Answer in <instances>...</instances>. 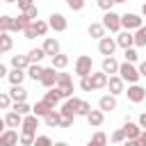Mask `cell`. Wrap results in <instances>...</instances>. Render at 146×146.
<instances>
[{
    "instance_id": "obj_14",
    "label": "cell",
    "mask_w": 146,
    "mask_h": 146,
    "mask_svg": "<svg viewBox=\"0 0 146 146\" xmlns=\"http://www.w3.org/2000/svg\"><path fill=\"white\" fill-rule=\"evenodd\" d=\"M16 144H18V132L11 130V128H7L0 135V146H16Z\"/></svg>"
},
{
    "instance_id": "obj_22",
    "label": "cell",
    "mask_w": 146,
    "mask_h": 146,
    "mask_svg": "<svg viewBox=\"0 0 146 146\" xmlns=\"http://www.w3.org/2000/svg\"><path fill=\"white\" fill-rule=\"evenodd\" d=\"M103 121H105V114H103L100 110H91V112L87 114V123H89V125H94V128L103 125Z\"/></svg>"
},
{
    "instance_id": "obj_49",
    "label": "cell",
    "mask_w": 146,
    "mask_h": 146,
    "mask_svg": "<svg viewBox=\"0 0 146 146\" xmlns=\"http://www.w3.org/2000/svg\"><path fill=\"white\" fill-rule=\"evenodd\" d=\"M16 2H18V9L21 11H25V9H30L34 5V0H16Z\"/></svg>"
},
{
    "instance_id": "obj_16",
    "label": "cell",
    "mask_w": 146,
    "mask_h": 146,
    "mask_svg": "<svg viewBox=\"0 0 146 146\" xmlns=\"http://www.w3.org/2000/svg\"><path fill=\"white\" fill-rule=\"evenodd\" d=\"M121 130H123L125 139H139V135H141V128H139L137 123H132V121H125V125H123Z\"/></svg>"
},
{
    "instance_id": "obj_21",
    "label": "cell",
    "mask_w": 146,
    "mask_h": 146,
    "mask_svg": "<svg viewBox=\"0 0 146 146\" xmlns=\"http://www.w3.org/2000/svg\"><path fill=\"white\" fill-rule=\"evenodd\" d=\"M50 110H55V107H50L46 100H36V103L32 105V114H34V116H41V119H43Z\"/></svg>"
},
{
    "instance_id": "obj_56",
    "label": "cell",
    "mask_w": 146,
    "mask_h": 146,
    "mask_svg": "<svg viewBox=\"0 0 146 146\" xmlns=\"http://www.w3.org/2000/svg\"><path fill=\"white\" fill-rule=\"evenodd\" d=\"M5 132V119H0V135Z\"/></svg>"
},
{
    "instance_id": "obj_52",
    "label": "cell",
    "mask_w": 146,
    "mask_h": 146,
    "mask_svg": "<svg viewBox=\"0 0 146 146\" xmlns=\"http://www.w3.org/2000/svg\"><path fill=\"white\" fill-rule=\"evenodd\" d=\"M123 146H144V144H141L139 139H125V141H123Z\"/></svg>"
},
{
    "instance_id": "obj_34",
    "label": "cell",
    "mask_w": 146,
    "mask_h": 146,
    "mask_svg": "<svg viewBox=\"0 0 146 146\" xmlns=\"http://www.w3.org/2000/svg\"><path fill=\"white\" fill-rule=\"evenodd\" d=\"M11 112H16V114H21V116H27V114H32V107H30L27 103H14V105H11Z\"/></svg>"
},
{
    "instance_id": "obj_50",
    "label": "cell",
    "mask_w": 146,
    "mask_h": 146,
    "mask_svg": "<svg viewBox=\"0 0 146 146\" xmlns=\"http://www.w3.org/2000/svg\"><path fill=\"white\" fill-rule=\"evenodd\" d=\"M23 34H25V39H36V32L32 30V25H30V27H27V30H25Z\"/></svg>"
},
{
    "instance_id": "obj_46",
    "label": "cell",
    "mask_w": 146,
    "mask_h": 146,
    "mask_svg": "<svg viewBox=\"0 0 146 146\" xmlns=\"http://www.w3.org/2000/svg\"><path fill=\"white\" fill-rule=\"evenodd\" d=\"M80 89H82V91H94V87H91V80H89V75H87V78H80Z\"/></svg>"
},
{
    "instance_id": "obj_31",
    "label": "cell",
    "mask_w": 146,
    "mask_h": 146,
    "mask_svg": "<svg viewBox=\"0 0 146 146\" xmlns=\"http://www.w3.org/2000/svg\"><path fill=\"white\" fill-rule=\"evenodd\" d=\"M66 66H68V55H62V52H59V55L52 57V68H55V71H62V68H66Z\"/></svg>"
},
{
    "instance_id": "obj_24",
    "label": "cell",
    "mask_w": 146,
    "mask_h": 146,
    "mask_svg": "<svg viewBox=\"0 0 146 146\" xmlns=\"http://www.w3.org/2000/svg\"><path fill=\"white\" fill-rule=\"evenodd\" d=\"M87 32H89V36H91V39H98V41L105 36V27H103V23H91Z\"/></svg>"
},
{
    "instance_id": "obj_48",
    "label": "cell",
    "mask_w": 146,
    "mask_h": 146,
    "mask_svg": "<svg viewBox=\"0 0 146 146\" xmlns=\"http://www.w3.org/2000/svg\"><path fill=\"white\" fill-rule=\"evenodd\" d=\"M98 7H100L103 11H112V7H114V0H98Z\"/></svg>"
},
{
    "instance_id": "obj_58",
    "label": "cell",
    "mask_w": 146,
    "mask_h": 146,
    "mask_svg": "<svg viewBox=\"0 0 146 146\" xmlns=\"http://www.w3.org/2000/svg\"><path fill=\"white\" fill-rule=\"evenodd\" d=\"M141 14H144V16H146V2H144V5H141Z\"/></svg>"
},
{
    "instance_id": "obj_51",
    "label": "cell",
    "mask_w": 146,
    "mask_h": 146,
    "mask_svg": "<svg viewBox=\"0 0 146 146\" xmlns=\"http://www.w3.org/2000/svg\"><path fill=\"white\" fill-rule=\"evenodd\" d=\"M137 125H139L141 130H146V112H144V114H139V121H137Z\"/></svg>"
},
{
    "instance_id": "obj_9",
    "label": "cell",
    "mask_w": 146,
    "mask_h": 146,
    "mask_svg": "<svg viewBox=\"0 0 146 146\" xmlns=\"http://www.w3.org/2000/svg\"><path fill=\"white\" fill-rule=\"evenodd\" d=\"M36 128H39V116H34V114H27V116H23V123H21V132H30V135H36Z\"/></svg>"
},
{
    "instance_id": "obj_39",
    "label": "cell",
    "mask_w": 146,
    "mask_h": 146,
    "mask_svg": "<svg viewBox=\"0 0 146 146\" xmlns=\"http://www.w3.org/2000/svg\"><path fill=\"white\" fill-rule=\"evenodd\" d=\"M55 141L48 137V135H39V137H34V144L32 146H52Z\"/></svg>"
},
{
    "instance_id": "obj_43",
    "label": "cell",
    "mask_w": 146,
    "mask_h": 146,
    "mask_svg": "<svg viewBox=\"0 0 146 146\" xmlns=\"http://www.w3.org/2000/svg\"><path fill=\"white\" fill-rule=\"evenodd\" d=\"M66 7L73 9V11H80L84 7V0H66Z\"/></svg>"
},
{
    "instance_id": "obj_54",
    "label": "cell",
    "mask_w": 146,
    "mask_h": 146,
    "mask_svg": "<svg viewBox=\"0 0 146 146\" xmlns=\"http://www.w3.org/2000/svg\"><path fill=\"white\" fill-rule=\"evenodd\" d=\"M7 73H9V71H7V66H5V64H2V62H0V78H5V75H7Z\"/></svg>"
},
{
    "instance_id": "obj_25",
    "label": "cell",
    "mask_w": 146,
    "mask_h": 146,
    "mask_svg": "<svg viewBox=\"0 0 146 146\" xmlns=\"http://www.w3.org/2000/svg\"><path fill=\"white\" fill-rule=\"evenodd\" d=\"M25 75H30V78L36 82V80H41V75H43V66H41V64H30V66L25 68Z\"/></svg>"
},
{
    "instance_id": "obj_63",
    "label": "cell",
    "mask_w": 146,
    "mask_h": 146,
    "mask_svg": "<svg viewBox=\"0 0 146 146\" xmlns=\"http://www.w3.org/2000/svg\"><path fill=\"white\" fill-rule=\"evenodd\" d=\"M0 55H2V50H0Z\"/></svg>"
},
{
    "instance_id": "obj_44",
    "label": "cell",
    "mask_w": 146,
    "mask_h": 146,
    "mask_svg": "<svg viewBox=\"0 0 146 146\" xmlns=\"http://www.w3.org/2000/svg\"><path fill=\"white\" fill-rule=\"evenodd\" d=\"M91 141H96V144H100V146H105V144H107V135L98 130V132H96V135L91 137Z\"/></svg>"
},
{
    "instance_id": "obj_23",
    "label": "cell",
    "mask_w": 146,
    "mask_h": 146,
    "mask_svg": "<svg viewBox=\"0 0 146 146\" xmlns=\"http://www.w3.org/2000/svg\"><path fill=\"white\" fill-rule=\"evenodd\" d=\"M21 123H23V116H21V114H16V112H11V110H9V114H7V116H5V125H7V128H11V130H14V128H21Z\"/></svg>"
},
{
    "instance_id": "obj_5",
    "label": "cell",
    "mask_w": 146,
    "mask_h": 146,
    "mask_svg": "<svg viewBox=\"0 0 146 146\" xmlns=\"http://www.w3.org/2000/svg\"><path fill=\"white\" fill-rule=\"evenodd\" d=\"M103 27L110 30V32H119L121 30V16L116 11H105L103 16Z\"/></svg>"
},
{
    "instance_id": "obj_40",
    "label": "cell",
    "mask_w": 146,
    "mask_h": 146,
    "mask_svg": "<svg viewBox=\"0 0 146 146\" xmlns=\"http://www.w3.org/2000/svg\"><path fill=\"white\" fill-rule=\"evenodd\" d=\"M89 112H91V105H89L87 100H80V105H78V110H75V114H78V116H87Z\"/></svg>"
},
{
    "instance_id": "obj_2",
    "label": "cell",
    "mask_w": 146,
    "mask_h": 146,
    "mask_svg": "<svg viewBox=\"0 0 146 146\" xmlns=\"http://www.w3.org/2000/svg\"><path fill=\"white\" fill-rule=\"evenodd\" d=\"M55 89L59 91L62 98H71V96H73V80H71V75H68V73H57V84H55Z\"/></svg>"
},
{
    "instance_id": "obj_13",
    "label": "cell",
    "mask_w": 146,
    "mask_h": 146,
    "mask_svg": "<svg viewBox=\"0 0 146 146\" xmlns=\"http://www.w3.org/2000/svg\"><path fill=\"white\" fill-rule=\"evenodd\" d=\"M7 94H9V98H11L14 103H25V100H27V89H25L23 84H18V87H11Z\"/></svg>"
},
{
    "instance_id": "obj_28",
    "label": "cell",
    "mask_w": 146,
    "mask_h": 146,
    "mask_svg": "<svg viewBox=\"0 0 146 146\" xmlns=\"http://www.w3.org/2000/svg\"><path fill=\"white\" fill-rule=\"evenodd\" d=\"M43 121H46L48 128H59V112H57V110H50V112L43 116Z\"/></svg>"
},
{
    "instance_id": "obj_55",
    "label": "cell",
    "mask_w": 146,
    "mask_h": 146,
    "mask_svg": "<svg viewBox=\"0 0 146 146\" xmlns=\"http://www.w3.org/2000/svg\"><path fill=\"white\" fill-rule=\"evenodd\" d=\"M139 141L146 146V130H141V135H139Z\"/></svg>"
},
{
    "instance_id": "obj_53",
    "label": "cell",
    "mask_w": 146,
    "mask_h": 146,
    "mask_svg": "<svg viewBox=\"0 0 146 146\" xmlns=\"http://www.w3.org/2000/svg\"><path fill=\"white\" fill-rule=\"evenodd\" d=\"M137 71H139V75H141V78H146V59L139 64V68H137Z\"/></svg>"
},
{
    "instance_id": "obj_7",
    "label": "cell",
    "mask_w": 146,
    "mask_h": 146,
    "mask_svg": "<svg viewBox=\"0 0 146 146\" xmlns=\"http://www.w3.org/2000/svg\"><path fill=\"white\" fill-rule=\"evenodd\" d=\"M114 50H116V41H114L112 36H103V39L98 41V52H100V55L112 57V55H114Z\"/></svg>"
},
{
    "instance_id": "obj_42",
    "label": "cell",
    "mask_w": 146,
    "mask_h": 146,
    "mask_svg": "<svg viewBox=\"0 0 146 146\" xmlns=\"http://www.w3.org/2000/svg\"><path fill=\"white\" fill-rule=\"evenodd\" d=\"M0 110H11V98H9V94H0Z\"/></svg>"
},
{
    "instance_id": "obj_12",
    "label": "cell",
    "mask_w": 146,
    "mask_h": 146,
    "mask_svg": "<svg viewBox=\"0 0 146 146\" xmlns=\"http://www.w3.org/2000/svg\"><path fill=\"white\" fill-rule=\"evenodd\" d=\"M98 110L105 114V112H112V110H116V96H112V94H107V96H100V100H98Z\"/></svg>"
},
{
    "instance_id": "obj_60",
    "label": "cell",
    "mask_w": 146,
    "mask_h": 146,
    "mask_svg": "<svg viewBox=\"0 0 146 146\" xmlns=\"http://www.w3.org/2000/svg\"><path fill=\"white\" fill-rule=\"evenodd\" d=\"M116 2H128V0H114V5H116Z\"/></svg>"
},
{
    "instance_id": "obj_59",
    "label": "cell",
    "mask_w": 146,
    "mask_h": 146,
    "mask_svg": "<svg viewBox=\"0 0 146 146\" xmlns=\"http://www.w3.org/2000/svg\"><path fill=\"white\" fill-rule=\"evenodd\" d=\"M87 146H100V144H96V141H89V144H87Z\"/></svg>"
},
{
    "instance_id": "obj_3",
    "label": "cell",
    "mask_w": 146,
    "mask_h": 146,
    "mask_svg": "<svg viewBox=\"0 0 146 146\" xmlns=\"http://www.w3.org/2000/svg\"><path fill=\"white\" fill-rule=\"evenodd\" d=\"M91 68H94V62H91L89 55H80V57L75 59V73H78L80 78L91 75Z\"/></svg>"
},
{
    "instance_id": "obj_6",
    "label": "cell",
    "mask_w": 146,
    "mask_h": 146,
    "mask_svg": "<svg viewBox=\"0 0 146 146\" xmlns=\"http://www.w3.org/2000/svg\"><path fill=\"white\" fill-rule=\"evenodd\" d=\"M48 27L55 30V32H64V30L68 27V21H66L64 14H50V18H48Z\"/></svg>"
},
{
    "instance_id": "obj_27",
    "label": "cell",
    "mask_w": 146,
    "mask_h": 146,
    "mask_svg": "<svg viewBox=\"0 0 146 146\" xmlns=\"http://www.w3.org/2000/svg\"><path fill=\"white\" fill-rule=\"evenodd\" d=\"M11 66H14V68H18V71H25V68L30 66L27 55H14V57H11Z\"/></svg>"
},
{
    "instance_id": "obj_18",
    "label": "cell",
    "mask_w": 146,
    "mask_h": 146,
    "mask_svg": "<svg viewBox=\"0 0 146 146\" xmlns=\"http://www.w3.org/2000/svg\"><path fill=\"white\" fill-rule=\"evenodd\" d=\"M89 80H91V87H94V91H96V89H103V87H107V75H105L103 71H98V73H94V71H91Z\"/></svg>"
},
{
    "instance_id": "obj_37",
    "label": "cell",
    "mask_w": 146,
    "mask_h": 146,
    "mask_svg": "<svg viewBox=\"0 0 146 146\" xmlns=\"http://www.w3.org/2000/svg\"><path fill=\"white\" fill-rule=\"evenodd\" d=\"M34 137H36V135L21 132V135H18V144H21V146H32V144H34Z\"/></svg>"
},
{
    "instance_id": "obj_26",
    "label": "cell",
    "mask_w": 146,
    "mask_h": 146,
    "mask_svg": "<svg viewBox=\"0 0 146 146\" xmlns=\"http://www.w3.org/2000/svg\"><path fill=\"white\" fill-rule=\"evenodd\" d=\"M7 78H9L11 87H18V84H23V80H25V71L14 68V71H9V73H7Z\"/></svg>"
},
{
    "instance_id": "obj_10",
    "label": "cell",
    "mask_w": 146,
    "mask_h": 146,
    "mask_svg": "<svg viewBox=\"0 0 146 146\" xmlns=\"http://www.w3.org/2000/svg\"><path fill=\"white\" fill-rule=\"evenodd\" d=\"M125 94H128V100H130V103H141V100L146 98V89L139 87V84H130Z\"/></svg>"
},
{
    "instance_id": "obj_15",
    "label": "cell",
    "mask_w": 146,
    "mask_h": 146,
    "mask_svg": "<svg viewBox=\"0 0 146 146\" xmlns=\"http://www.w3.org/2000/svg\"><path fill=\"white\" fill-rule=\"evenodd\" d=\"M43 52L48 55V57H55V55H59V41L57 39H52V36H48L46 41H43Z\"/></svg>"
},
{
    "instance_id": "obj_45",
    "label": "cell",
    "mask_w": 146,
    "mask_h": 146,
    "mask_svg": "<svg viewBox=\"0 0 146 146\" xmlns=\"http://www.w3.org/2000/svg\"><path fill=\"white\" fill-rule=\"evenodd\" d=\"M23 14H25L30 21H36V16H39V9H36V5H32V7H30V9H25Z\"/></svg>"
},
{
    "instance_id": "obj_57",
    "label": "cell",
    "mask_w": 146,
    "mask_h": 146,
    "mask_svg": "<svg viewBox=\"0 0 146 146\" xmlns=\"http://www.w3.org/2000/svg\"><path fill=\"white\" fill-rule=\"evenodd\" d=\"M52 146H68L66 141H57V144H52Z\"/></svg>"
},
{
    "instance_id": "obj_47",
    "label": "cell",
    "mask_w": 146,
    "mask_h": 146,
    "mask_svg": "<svg viewBox=\"0 0 146 146\" xmlns=\"http://www.w3.org/2000/svg\"><path fill=\"white\" fill-rule=\"evenodd\" d=\"M73 125V116H62L59 114V128H71Z\"/></svg>"
},
{
    "instance_id": "obj_35",
    "label": "cell",
    "mask_w": 146,
    "mask_h": 146,
    "mask_svg": "<svg viewBox=\"0 0 146 146\" xmlns=\"http://www.w3.org/2000/svg\"><path fill=\"white\" fill-rule=\"evenodd\" d=\"M0 30H2V32H7V34H9V32H14V18H11V16H7V14H5V16H0Z\"/></svg>"
},
{
    "instance_id": "obj_20",
    "label": "cell",
    "mask_w": 146,
    "mask_h": 146,
    "mask_svg": "<svg viewBox=\"0 0 146 146\" xmlns=\"http://www.w3.org/2000/svg\"><path fill=\"white\" fill-rule=\"evenodd\" d=\"M30 25H32V21H30L25 14H18V16L14 18V32H25Z\"/></svg>"
},
{
    "instance_id": "obj_41",
    "label": "cell",
    "mask_w": 146,
    "mask_h": 146,
    "mask_svg": "<svg viewBox=\"0 0 146 146\" xmlns=\"http://www.w3.org/2000/svg\"><path fill=\"white\" fill-rule=\"evenodd\" d=\"M110 139H112V144H123L125 141V135H123V130H114Z\"/></svg>"
},
{
    "instance_id": "obj_19",
    "label": "cell",
    "mask_w": 146,
    "mask_h": 146,
    "mask_svg": "<svg viewBox=\"0 0 146 146\" xmlns=\"http://www.w3.org/2000/svg\"><path fill=\"white\" fill-rule=\"evenodd\" d=\"M103 73L110 78V75H114V73H119V62L114 59V57H105L103 59Z\"/></svg>"
},
{
    "instance_id": "obj_17",
    "label": "cell",
    "mask_w": 146,
    "mask_h": 146,
    "mask_svg": "<svg viewBox=\"0 0 146 146\" xmlns=\"http://www.w3.org/2000/svg\"><path fill=\"white\" fill-rule=\"evenodd\" d=\"M114 41H116V46H121L123 50H125V48H132V46H135V41H132V32H128V30L119 32V36H116Z\"/></svg>"
},
{
    "instance_id": "obj_32",
    "label": "cell",
    "mask_w": 146,
    "mask_h": 146,
    "mask_svg": "<svg viewBox=\"0 0 146 146\" xmlns=\"http://www.w3.org/2000/svg\"><path fill=\"white\" fill-rule=\"evenodd\" d=\"M43 100H46V103H48L50 107H55V105H57V103L62 100V96H59V91H57V89L52 87L50 91H46V96H43Z\"/></svg>"
},
{
    "instance_id": "obj_29",
    "label": "cell",
    "mask_w": 146,
    "mask_h": 146,
    "mask_svg": "<svg viewBox=\"0 0 146 146\" xmlns=\"http://www.w3.org/2000/svg\"><path fill=\"white\" fill-rule=\"evenodd\" d=\"M132 41H135V46H137V48L146 46V25H141L139 30H135V34H132Z\"/></svg>"
},
{
    "instance_id": "obj_4",
    "label": "cell",
    "mask_w": 146,
    "mask_h": 146,
    "mask_svg": "<svg viewBox=\"0 0 146 146\" xmlns=\"http://www.w3.org/2000/svg\"><path fill=\"white\" fill-rule=\"evenodd\" d=\"M144 18L139 16V14H123L121 16V27H125L128 32H132V30H139L144 23H141Z\"/></svg>"
},
{
    "instance_id": "obj_61",
    "label": "cell",
    "mask_w": 146,
    "mask_h": 146,
    "mask_svg": "<svg viewBox=\"0 0 146 146\" xmlns=\"http://www.w3.org/2000/svg\"><path fill=\"white\" fill-rule=\"evenodd\" d=\"M5 2H16V0H5Z\"/></svg>"
},
{
    "instance_id": "obj_62",
    "label": "cell",
    "mask_w": 146,
    "mask_h": 146,
    "mask_svg": "<svg viewBox=\"0 0 146 146\" xmlns=\"http://www.w3.org/2000/svg\"><path fill=\"white\" fill-rule=\"evenodd\" d=\"M2 34H5V32H2V30H0V36H2Z\"/></svg>"
},
{
    "instance_id": "obj_36",
    "label": "cell",
    "mask_w": 146,
    "mask_h": 146,
    "mask_svg": "<svg viewBox=\"0 0 146 146\" xmlns=\"http://www.w3.org/2000/svg\"><path fill=\"white\" fill-rule=\"evenodd\" d=\"M11 48H14V39L5 32V34L0 36V50H2V52H7V50H11Z\"/></svg>"
},
{
    "instance_id": "obj_33",
    "label": "cell",
    "mask_w": 146,
    "mask_h": 146,
    "mask_svg": "<svg viewBox=\"0 0 146 146\" xmlns=\"http://www.w3.org/2000/svg\"><path fill=\"white\" fill-rule=\"evenodd\" d=\"M32 30L36 32V36H46V32H48V23L41 21V18H36V21H32Z\"/></svg>"
},
{
    "instance_id": "obj_11",
    "label": "cell",
    "mask_w": 146,
    "mask_h": 146,
    "mask_svg": "<svg viewBox=\"0 0 146 146\" xmlns=\"http://www.w3.org/2000/svg\"><path fill=\"white\" fill-rule=\"evenodd\" d=\"M46 89H52L55 84H57V71L50 66V68H43V75H41V80H39Z\"/></svg>"
},
{
    "instance_id": "obj_30",
    "label": "cell",
    "mask_w": 146,
    "mask_h": 146,
    "mask_svg": "<svg viewBox=\"0 0 146 146\" xmlns=\"http://www.w3.org/2000/svg\"><path fill=\"white\" fill-rule=\"evenodd\" d=\"M43 57H46L43 48H32V50L27 52V62H30V64H39V62H41Z\"/></svg>"
},
{
    "instance_id": "obj_8",
    "label": "cell",
    "mask_w": 146,
    "mask_h": 146,
    "mask_svg": "<svg viewBox=\"0 0 146 146\" xmlns=\"http://www.w3.org/2000/svg\"><path fill=\"white\" fill-rule=\"evenodd\" d=\"M107 89H110L112 96H119V94L125 91V82H123L119 75H110V78H107Z\"/></svg>"
},
{
    "instance_id": "obj_1",
    "label": "cell",
    "mask_w": 146,
    "mask_h": 146,
    "mask_svg": "<svg viewBox=\"0 0 146 146\" xmlns=\"http://www.w3.org/2000/svg\"><path fill=\"white\" fill-rule=\"evenodd\" d=\"M119 78H121L123 82H128V84H137V80H139L141 75H139V71L135 68V64L123 62V64H119Z\"/></svg>"
},
{
    "instance_id": "obj_38",
    "label": "cell",
    "mask_w": 146,
    "mask_h": 146,
    "mask_svg": "<svg viewBox=\"0 0 146 146\" xmlns=\"http://www.w3.org/2000/svg\"><path fill=\"white\" fill-rule=\"evenodd\" d=\"M123 57H125V62H128V64H135V62L139 59V55H137V50H135V48H125V50H123Z\"/></svg>"
}]
</instances>
